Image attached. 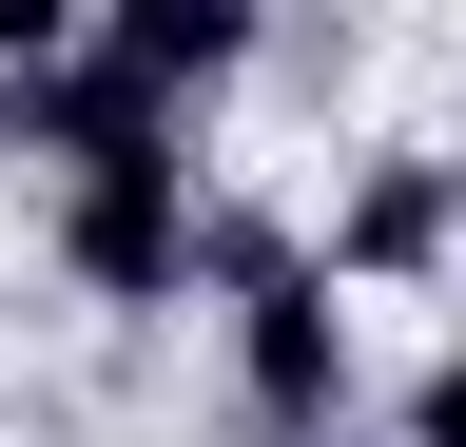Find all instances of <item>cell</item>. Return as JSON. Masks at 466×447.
Segmentation results:
<instances>
[{"instance_id":"1","label":"cell","mask_w":466,"mask_h":447,"mask_svg":"<svg viewBox=\"0 0 466 447\" xmlns=\"http://www.w3.org/2000/svg\"><path fill=\"white\" fill-rule=\"evenodd\" d=\"M214 137H175V156H116V176H58L39 195V272L78 311H214Z\"/></svg>"},{"instance_id":"2","label":"cell","mask_w":466,"mask_h":447,"mask_svg":"<svg viewBox=\"0 0 466 447\" xmlns=\"http://www.w3.org/2000/svg\"><path fill=\"white\" fill-rule=\"evenodd\" d=\"M350 409H389V389H370V311H350L330 272L214 311V428L233 447H350Z\"/></svg>"},{"instance_id":"3","label":"cell","mask_w":466,"mask_h":447,"mask_svg":"<svg viewBox=\"0 0 466 447\" xmlns=\"http://www.w3.org/2000/svg\"><path fill=\"white\" fill-rule=\"evenodd\" d=\"M311 253H330L350 311H370V292H447V272H466V156L447 137H370L311 195Z\"/></svg>"},{"instance_id":"4","label":"cell","mask_w":466,"mask_h":447,"mask_svg":"<svg viewBox=\"0 0 466 447\" xmlns=\"http://www.w3.org/2000/svg\"><path fill=\"white\" fill-rule=\"evenodd\" d=\"M97 59L156 117H214L233 78H272V20H233V0H97Z\"/></svg>"},{"instance_id":"5","label":"cell","mask_w":466,"mask_h":447,"mask_svg":"<svg viewBox=\"0 0 466 447\" xmlns=\"http://www.w3.org/2000/svg\"><path fill=\"white\" fill-rule=\"evenodd\" d=\"M389 447H466V330L389 370Z\"/></svg>"}]
</instances>
